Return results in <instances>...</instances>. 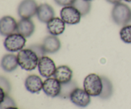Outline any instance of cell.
<instances>
[{
	"instance_id": "8fae6325",
	"label": "cell",
	"mask_w": 131,
	"mask_h": 109,
	"mask_svg": "<svg viewBox=\"0 0 131 109\" xmlns=\"http://www.w3.org/2000/svg\"><path fill=\"white\" fill-rule=\"evenodd\" d=\"M42 45L46 54H54L60 49L61 42L56 36L51 34L43 39Z\"/></svg>"
},
{
	"instance_id": "9a60e30c",
	"label": "cell",
	"mask_w": 131,
	"mask_h": 109,
	"mask_svg": "<svg viewBox=\"0 0 131 109\" xmlns=\"http://www.w3.org/2000/svg\"><path fill=\"white\" fill-rule=\"evenodd\" d=\"M47 29L51 35L59 36L65 29V22L61 18L54 17L47 23Z\"/></svg>"
},
{
	"instance_id": "484cf974",
	"label": "cell",
	"mask_w": 131,
	"mask_h": 109,
	"mask_svg": "<svg viewBox=\"0 0 131 109\" xmlns=\"http://www.w3.org/2000/svg\"><path fill=\"white\" fill-rule=\"evenodd\" d=\"M6 109H19V108H18L16 106H15V107H8V108H6Z\"/></svg>"
},
{
	"instance_id": "d4e9b609",
	"label": "cell",
	"mask_w": 131,
	"mask_h": 109,
	"mask_svg": "<svg viewBox=\"0 0 131 109\" xmlns=\"http://www.w3.org/2000/svg\"><path fill=\"white\" fill-rule=\"evenodd\" d=\"M106 1H107L108 3H110L114 4V5H115V4H117V3H121L122 0H106Z\"/></svg>"
},
{
	"instance_id": "30bf717a",
	"label": "cell",
	"mask_w": 131,
	"mask_h": 109,
	"mask_svg": "<svg viewBox=\"0 0 131 109\" xmlns=\"http://www.w3.org/2000/svg\"><path fill=\"white\" fill-rule=\"evenodd\" d=\"M61 89V84L54 78H47L43 81V91L46 95L51 98L58 96Z\"/></svg>"
},
{
	"instance_id": "d6986e66",
	"label": "cell",
	"mask_w": 131,
	"mask_h": 109,
	"mask_svg": "<svg viewBox=\"0 0 131 109\" xmlns=\"http://www.w3.org/2000/svg\"><path fill=\"white\" fill-rule=\"evenodd\" d=\"M77 88H78V85L76 82L72 80L65 84H61V92L58 96L63 99L70 98L71 93Z\"/></svg>"
},
{
	"instance_id": "5bb4252c",
	"label": "cell",
	"mask_w": 131,
	"mask_h": 109,
	"mask_svg": "<svg viewBox=\"0 0 131 109\" xmlns=\"http://www.w3.org/2000/svg\"><path fill=\"white\" fill-rule=\"evenodd\" d=\"M43 82L37 75H29L25 80V87L31 93H38L43 89Z\"/></svg>"
},
{
	"instance_id": "7c38bea8",
	"label": "cell",
	"mask_w": 131,
	"mask_h": 109,
	"mask_svg": "<svg viewBox=\"0 0 131 109\" xmlns=\"http://www.w3.org/2000/svg\"><path fill=\"white\" fill-rule=\"evenodd\" d=\"M37 17L41 22L47 24L50 20L54 17V10L49 4L42 3L38 6Z\"/></svg>"
},
{
	"instance_id": "4fadbf2b",
	"label": "cell",
	"mask_w": 131,
	"mask_h": 109,
	"mask_svg": "<svg viewBox=\"0 0 131 109\" xmlns=\"http://www.w3.org/2000/svg\"><path fill=\"white\" fill-rule=\"evenodd\" d=\"M35 26L31 19H21L17 23V33L22 34L25 38H29L33 34Z\"/></svg>"
},
{
	"instance_id": "7a4b0ae2",
	"label": "cell",
	"mask_w": 131,
	"mask_h": 109,
	"mask_svg": "<svg viewBox=\"0 0 131 109\" xmlns=\"http://www.w3.org/2000/svg\"><path fill=\"white\" fill-rule=\"evenodd\" d=\"M111 18L117 25H127L131 20V9L125 3L115 4L111 11Z\"/></svg>"
},
{
	"instance_id": "e0dca14e",
	"label": "cell",
	"mask_w": 131,
	"mask_h": 109,
	"mask_svg": "<svg viewBox=\"0 0 131 109\" xmlns=\"http://www.w3.org/2000/svg\"><path fill=\"white\" fill-rule=\"evenodd\" d=\"M19 63L17 57L12 54H5L1 59V66L4 71L6 72H12L17 69Z\"/></svg>"
},
{
	"instance_id": "5b68a950",
	"label": "cell",
	"mask_w": 131,
	"mask_h": 109,
	"mask_svg": "<svg viewBox=\"0 0 131 109\" xmlns=\"http://www.w3.org/2000/svg\"><path fill=\"white\" fill-rule=\"evenodd\" d=\"M38 5L35 0H23L17 8V14L21 19H31L37 15Z\"/></svg>"
},
{
	"instance_id": "44dd1931",
	"label": "cell",
	"mask_w": 131,
	"mask_h": 109,
	"mask_svg": "<svg viewBox=\"0 0 131 109\" xmlns=\"http://www.w3.org/2000/svg\"><path fill=\"white\" fill-rule=\"evenodd\" d=\"M120 37L124 43H131V25H125L122 28Z\"/></svg>"
},
{
	"instance_id": "ffe728a7",
	"label": "cell",
	"mask_w": 131,
	"mask_h": 109,
	"mask_svg": "<svg viewBox=\"0 0 131 109\" xmlns=\"http://www.w3.org/2000/svg\"><path fill=\"white\" fill-rule=\"evenodd\" d=\"M72 6H74L79 10L82 17H84L88 15L90 13L91 10V7H92V4H91V1H90L76 0Z\"/></svg>"
},
{
	"instance_id": "6da1fadb",
	"label": "cell",
	"mask_w": 131,
	"mask_h": 109,
	"mask_svg": "<svg viewBox=\"0 0 131 109\" xmlns=\"http://www.w3.org/2000/svg\"><path fill=\"white\" fill-rule=\"evenodd\" d=\"M17 57L19 65L26 71H32L38 67L40 58L30 49H24L19 51Z\"/></svg>"
},
{
	"instance_id": "2e32d148",
	"label": "cell",
	"mask_w": 131,
	"mask_h": 109,
	"mask_svg": "<svg viewBox=\"0 0 131 109\" xmlns=\"http://www.w3.org/2000/svg\"><path fill=\"white\" fill-rule=\"evenodd\" d=\"M53 76L61 84H65L72 80L73 71L69 66L67 65H61L57 67Z\"/></svg>"
},
{
	"instance_id": "7402d4cb",
	"label": "cell",
	"mask_w": 131,
	"mask_h": 109,
	"mask_svg": "<svg viewBox=\"0 0 131 109\" xmlns=\"http://www.w3.org/2000/svg\"><path fill=\"white\" fill-rule=\"evenodd\" d=\"M16 106L14 100L6 94L3 100H1L0 109H6L9 107H15Z\"/></svg>"
},
{
	"instance_id": "cb8c5ba5",
	"label": "cell",
	"mask_w": 131,
	"mask_h": 109,
	"mask_svg": "<svg viewBox=\"0 0 131 109\" xmlns=\"http://www.w3.org/2000/svg\"><path fill=\"white\" fill-rule=\"evenodd\" d=\"M57 5L61 6H72L76 0H54Z\"/></svg>"
},
{
	"instance_id": "52a82bcc",
	"label": "cell",
	"mask_w": 131,
	"mask_h": 109,
	"mask_svg": "<svg viewBox=\"0 0 131 109\" xmlns=\"http://www.w3.org/2000/svg\"><path fill=\"white\" fill-rule=\"evenodd\" d=\"M54 62L48 56H43L40 57L38 61V69L41 76L45 78H50L54 75L56 70Z\"/></svg>"
},
{
	"instance_id": "277c9868",
	"label": "cell",
	"mask_w": 131,
	"mask_h": 109,
	"mask_svg": "<svg viewBox=\"0 0 131 109\" xmlns=\"http://www.w3.org/2000/svg\"><path fill=\"white\" fill-rule=\"evenodd\" d=\"M26 42V39L18 33H13L7 36L4 41L5 49L10 52H19L23 49Z\"/></svg>"
},
{
	"instance_id": "9c48e42d",
	"label": "cell",
	"mask_w": 131,
	"mask_h": 109,
	"mask_svg": "<svg viewBox=\"0 0 131 109\" xmlns=\"http://www.w3.org/2000/svg\"><path fill=\"white\" fill-rule=\"evenodd\" d=\"M17 23L12 17L9 15L3 17L0 20V33L1 35L7 37L17 32Z\"/></svg>"
},
{
	"instance_id": "603a6c76",
	"label": "cell",
	"mask_w": 131,
	"mask_h": 109,
	"mask_svg": "<svg viewBox=\"0 0 131 109\" xmlns=\"http://www.w3.org/2000/svg\"><path fill=\"white\" fill-rule=\"evenodd\" d=\"M28 48L31 49L33 52H35L39 58L45 56V54H46V52H45L44 50L42 47V45L40 44H33L29 46Z\"/></svg>"
},
{
	"instance_id": "4316f807",
	"label": "cell",
	"mask_w": 131,
	"mask_h": 109,
	"mask_svg": "<svg viewBox=\"0 0 131 109\" xmlns=\"http://www.w3.org/2000/svg\"><path fill=\"white\" fill-rule=\"evenodd\" d=\"M124 1H126V2H128V3H130L131 2V0H124Z\"/></svg>"
},
{
	"instance_id": "ac0fdd59",
	"label": "cell",
	"mask_w": 131,
	"mask_h": 109,
	"mask_svg": "<svg viewBox=\"0 0 131 109\" xmlns=\"http://www.w3.org/2000/svg\"><path fill=\"white\" fill-rule=\"evenodd\" d=\"M101 78L103 83V88L99 97L104 100L108 99L112 96L113 92V86L110 79H107L106 77L102 76L101 77Z\"/></svg>"
},
{
	"instance_id": "ba28073f",
	"label": "cell",
	"mask_w": 131,
	"mask_h": 109,
	"mask_svg": "<svg viewBox=\"0 0 131 109\" xmlns=\"http://www.w3.org/2000/svg\"><path fill=\"white\" fill-rule=\"evenodd\" d=\"M70 100L72 103L79 107H87L90 103V95L84 89L75 88L70 96Z\"/></svg>"
},
{
	"instance_id": "3957f363",
	"label": "cell",
	"mask_w": 131,
	"mask_h": 109,
	"mask_svg": "<svg viewBox=\"0 0 131 109\" xmlns=\"http://www.w3.org/2000/svg\"><path fill=\"white\" fill-rule=\"evenodd\" d=\"M83 87L91 96H99L103 88L102 78L96 74H89L84 79Z\"/></svg>"
},
{
	"instance_id": "f1b7e54d",
	"label": "cell",
	"mask_w": 131,
	"mask_h": 109,
	"mask_svg": "<svg viewBox=\"0 0 131 109\" xmlns=\"http://www.w3.org/2000/svg\"><path fill=\"white\" fill-rule=\"evenodd\" d=\"M130 22H131V20H130Z\"/></svg>"
},
{
	"instance_id": "83f0119b",
	"label": "cell",
	"mask_w": 131,
	"mask_h": 109,
	"mask_svg": "<svg viewBox=\"0 0 131 109\" xmlns=\"http://www.w3.org/2000/svg\"><path fill=\"white\" fill-rule=\"evenodd\" d=\"M86 1H92V0H86Z\"/></svg>"
},
{
	"instance_id": "8992f818",
	"label": "cell",
	"mask_w": 131,
	"mask_h": 109,
	"mask_svg": "<svg viewBox=\"0 0 131 109\" xmlns=\"http://www.w3.org/2000/svg\"><path fill=\"white\" fill-rule=\"evenodd\" d=\"M61 19L69 25H75L81 21V14L74 6H63L60 11Z\"/></svg>"
}]
</instances>
